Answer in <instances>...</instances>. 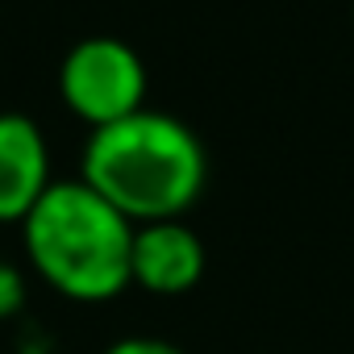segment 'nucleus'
<instances>
[{
  "instance_id": "nucleus-1",
  "label": "nucleus",
  "mask_w": 354,
  "mask_h": 354,
  "mask_svg": "<svg viewBox=\"0 0 354 354\" xmlns=\"http://www.w3.org/2000/svg\"><path fill=\"white\" fill-rule=\"evenodd\" d=\"M80 180L133 225L175 221L201 201L209 154L188 121L142 109L88 133Z\"/></svg>"
},
{
  "instance_id": "nucleus-2",
  "label": "nucleus",
  "mask_w": 354,
  "mask_h": 354,
  "mask_svg": "<svg viewBox=\"0 0 354 354\" xmlns=\"http://www.w3.org/2000/svg\"><path fill=\"white\" fill-rule=\"evenodd\" d=\"M21 238L38 279L75 304H104L129 288L133 221L84 180H55L21 221Z\"/></svg>"
},
{
  "instance_id": "nucleus-3",
  "label": "nucleus",
  "mask_w": 354,
  "mask_h": 354,
  "mask_svg": "<svg viewBox=\"0 0 354 354\" xmlns=\"http://www.w3.org/2000/svg\"><path fill=\"white\" fill-rule=\"evenodd\" d=\"M59 96L88 129H104L146 109V63L121 38H84L59 63Z\"/></svg>"
},
{
  "instance_id": "nucleus-4",
  "label": "nucleus",
  "mask_w": 354,
  "mask_h": 354,
  "mask_svg": "<svg viewBox=\"0 0 354 354\" xmlns=\"http://www.w3.org/2000/svg\"><path fill=\"white\" fill-rule=\"evenodd\" d=\"M205 263V242L184 217L133 225L129 288H142L150 296H184L201 283Z\"/></svg>"
},
{
  "instance_id": "nucleus-5",
  "label": "nucleus",
  "mask_w": 354,
  "mask_h": 354,
  "mask_svg": "<svg viewBox=\"0 0 354 354\" xmlns=\"http://www.w3.org/2000/svg\"><path fill=\"white\" fill-rule=\"evenodd\" d=\"M50 184L42 125L26 113H0V225H21Z\"/></svg>"
},
{
  "instance_id": "nucleus-6",
  "label": "nucleus",
  "mask_w": 354,
  "mask_h": 354,
  "mask_svg": "<svg viewBox=\"0 0 354 354\" xmlns=\"http://www.w3.org/2000/svg\"><path fill=\"white\" fill-rule=\"evenodd\" d=\"M26 308V275L0 259V321H9Z\"/></svg>"
},
{
  "instance_id": "nucleus-7",
  "label": "nucleus",
  "mask_w": 354,
  "mask_h": 354,
  "mask_svg": "<svg viewBox=\"0 0 354 354\" xmlns=\"http://www.w3.org/2000/svg\"><path fill=\"white\" fill-rule=\"evenodd\" d=\"M104 354H188L167 337H146V333H133V337H117L113 346H104Z\"/></svg>"
}]
</instances>
